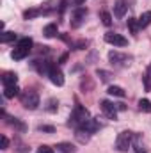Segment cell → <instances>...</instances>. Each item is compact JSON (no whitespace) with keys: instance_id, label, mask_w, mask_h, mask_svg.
Instances as JSON below:
<instances>
[{"instance_id":"obj_9","label":"cell","mask_w":151,"mask_h":153,"mask_svg":"<svg viewBox=\"0 0 151 153\" xmlns=\"http://www.w3.org/2000/svg\"><path fill=\"white\" fill-rule=\"evenodd\" d=\"M85 16H87V9H84V7H78L75 13H73V16H71V27H73V29H78V27L84 23Z\"/></svg>"},{"instance_id":"obj_25","label":"cell","mask_w":151,"mask_h":153,"mask_svg":"<svg viewBox=\"0 0 151 153\" xmlns=\"http://www.w3.org/2000/svg\"><path fill=\"white\" fill-rule=\"evenodd\" d=\"M36 153H55L53 152V148H50V146H46V144H43V146H39L38 152Z\"/></svg>"},{"instance_id":"obj_11","label":"cell","mask_w":151,"mask_h":153,"mask_svg":"<svg viewBox=\"0 0 151 153\" xmlns=\"http://www.w3.org/2000/svg\"><path fill=\"white\" fill-rule=\"evenodd\" d=\"M43 34H44L46 38H55V36H57V25H55V23H48V25L43 29Z\"/></svg>"},{"instance_id":"obj_14","label":"cell","mask_w":151,"mask_h":153,"mask_svg":"<svg viewBox=\"0 0 151 153\" xmlns=\"http://www.w3.org/2000/svg\"><path fill=\"white\" fill-rule=\"evenodd\" d=\"M16 82H18V76L14 73H5L2 76V84L4 85H16Z\"/></svg>"},{"instance_id":"obj_10","label":"cell","mask_w":151,"mask_h":153,"mask_svg":"<svg viewBox=\"0 0 151 153\" xmlns=\"http://www.w3.org/2000/svg\"><path fill=\"white\" fill-rule=\"evenodd\" d=\"M126 0H115V5H114V14L117 18H123L124 13H126Z\"/></svg>"},{"instance_id":"obj_27","label":"cell","mask_w":151,"mask_h":153,"mask_svg":"<svg viewBox=\"0 0 151 153\" xmlns=\"http://www.w3.org/2000/svg\"><path fill=\"white\" fill-rule=\"evenodd\" d=\"M7 146H9V139L5 135H2V150H7Z\"/></svg>"},{"instance_id":"obj_22","label":"cell","mask_w":151,"mask_h":153,"mask_svg":"<svg viewBox=\"0 0 151 153\" xmlns=\"http://www.w3.org/2000/svg\"><path fill=\"white\" fill-rule=\"evenodd\" d=\"M101 22H103V25H110L112 23V16H110V13H107V11H103L101 13Z\"/></svg>"},{"instance_id":"obj_24","label":"cell","mask_w":151,"mask_h":153,"mask_svg":"<svg viewBox=\"0 0 151 153\" xmlns=\"http://www.w3.org/2000/svg\"><path fill=\"white\" fill-rule=\"evenodd\" d=\"M38 14H39L38 9H29V11L23 13V18H25V20H30V18H34V16H38Z\"/></svg>"},{"instance_id":"obj_18","label":"cell","mask_w":151,"mask_h":153,"mask_svg":"<svg viewBox=\"0 0 151 153\" xmlns=\"http://www.w3.org/2000/svg\"><path fill=\"white\" fill-rule=\"evenodd\" d=\"M139 109H141L142 112H151V102L150 100H146V98L139 100Z\"/></svg>"},{"instance_id":"obj_4","label":"cell","mask_w":151,"mask_h":153,"mask_svg":"<svg viewBox=\"0 0 151 153\" xmlns=\"http://www.w3.org/2000/svg\"><path fill=\"white\" fill-rule=\"evenodd\" d=\"M132 139H133V134L132 132H128V130L121 132L117 135V139H115V148L119 152H128L132 148Z\"/></svg>"},{"instance_id":"obj_2","label":"cell","mask_w":151,"mask_h":153,"mask_svg":"<svg viewBox=\"0 0 151 153\" xmlns=\"http://www.w3.org/2000/svg\"><path fill=\"white\" fill-rule=\"evenodd\" d=\"M89 119H91L89 111H87L85 107H82V105H76L75 111H73V114H71V117H70V123L75 125L76 128H82Z\"/></svg>"},{"instance_id":"obj_15","label":"cell","mask_w":151,"mask_h":153,"mask_svg":"<svg viewBox=\"0 0 151 153\" xmlns=\"http://www.w3.org/2000/svg\"><path fill=\"white\" fill-rule=\"evenodd\" d=\"M150 23H151V11H146V13L141 14V18H139V25H141V29H144V27H148Z\"/></svg>"},{"instance_id":"obj_8","label":"cell","mask_w":151,"mask_h":153,"mask_svg":"<svg viewBox=\"0 0 151 153\" xmlns=\"http://www.w3.org/2000/svg\"><path fill=\"white\" fill-rule=\"evenodd\" d=\"M46 75L50 76V80H52V84H55V85H62L64 84V75H62V71L57 68V66H50V70H48V73Z\"/></svg>"},{"instance_id":"obj_13","label":"cell","mask_w":151,"mask_h":153,"mask_svg":"<svg viewBox=\"0 0 151 153\" xmlns=\"http://www.w3.org/2000/svg\"><path fill=\"white\" fill-rule=\"evenodd\" d=\"M107 93H109L110 96H117V98H124V94H126V93H124V89H123V87H119V85H110Z\"/></svg>"},{"instance_id":"obj_7","label":"cell","mask_w":151,"mask_h":153,"mask_svg":"<svg viewBox=\"0 0 151 153\" xmlns=\"http://www.w3.org/2000/svg\"><path fill=\"white\" fill-rule=\"evenodd\" d=\"M101 111H103V114L107 116L109 119H115L117 117V105L112 103V102H109V100H101Z\"/></svg>"},{"instance_id":"obj_19","label":"cell","mask_w":151,"mask_h":153,"mask_svg":"<svg viewBox=\"0 0 151 153\" xmlns=\"http://www.w3.org/2000/svg\"><path fill=\"white\" fill-rule=\"evenodd\" d=\"M144 87H146V91H151V64L144 73Z\"/></svg>"},{"instance_id":"obj_26","label":"cell","mask_w":151,"mask_h":153,"mask_svg":"<svg viewBox=\"0 0 151 153\" xmlns=\"http://www.w3.org/2000/svg\"><path fill=\"white\" fill-rule=\"evenodd\" d=\"M38 130H39V132H50V134H52V132H53V126H46V125H41Z\"/></svg>"},{"instance_id":"obj_21","label":"cell","mask_w":151,"mask_h":153,"mask_svg":"<svg viewBox=\"0 0 151 153\" xmlns=\"http://www.w3.org/2000/svg\"><path fill=\"white\" fill-rule=\"evenodd\" d=\"M14 39H16V34L14 32H4L0 36V41L2 43H9V41H14Z\"/></svg>"},{"instance_id":"obj_3","label":"cell","mask_w":151,"mask_h":153,"mask_svg":"<svg viewBox=\"0 0 151 153\" xmlns=\"http://www.w3.org/2000/svg\"><path fill=\"white\" fill-rule=\"evenodd\" d=\"M21 105L25 107V109H29V111H34V109H38L39 105V96L36 91H32V89H29V91H25L23 94H21Z\"/></svg>"},{"instance_id":"obj_12","label":"cell","mask_w":151,"mask_h":153,"mask_svg":"<svg viewBox=\"0 0 151 153\" xmlns=\"http://www.w3.org/2000/svg\"><path fill=\"white\" fill-rule=\"evenodd\" d=\"M18 85H4V96L5 98H14L18 94Z\"/></svg>"},{"instance_id":"obj_29","label":"cell","mask_w":151,"mask_h":153,"mask_svg":"<svg viewBox=\"0 0 151 153\" xmlns=\"http://www.w3.org/2000/svg\"><path fill=\"white\" fill-rule=\"evenodd\" d=\"M76 2H84V0H76Z\"/></svg>"},{"instance_id":"obj_23","label":"cell","mask_w":151,"mask_h":153,"mask_svg":"<svg viewBox=\"0 0 151 153\" xmlns=\"http://www.w3.org/2000/svg\"><path fill=\"white\" fill-rule=\"evenodd\" d=\"M57 107H59V102L57 100H48V107H46V111H50V112H55L57 111Z\"/></svg>"},{"instance_id":"obj_17","label":"cell","mask_w":151,"mask_h":153,"mask_svg":"<svg viewBox=\"0 0 151 153\" xmlns=\"http://www.w3.org/2000/svg\"><path fill=\"white\" fill-rule=\"evenodd\" d=\"M128 29H130V32H132V34H137V32H139V29H141L139 20H137V18H128Z\"/></svg>"},{"instance_id":"obj_20","label":"cell","mask_w":151,"mask_h":153,"mask_svg":"<svg viewBox=\"0 0 151 153\" xmlns=\"http://www.w3.org/2000/svg\"><path fill=\"white\" fill-rule=\"evenodd\" d=\"M96 75L100 76V80H101V82H109V80L112 78L110 71H105V70H96Z\"/></svg>"},{"instance_id":"obj_6","label":"cell","mask_w":151,"mask_h":153,"mask_svg":"<svg viewBox=\"0 0 151 153\" xmlns=\"http://www.w3.org/2000/svg\"><path fill=\"white\" fill-rule=\"evenodd\" d=\"M105 41L114 45V46H126L128 45V39L124 36H121V34H117V32H107L105 34Z\"/></svg>"},{"instance_id":"obj_28","label":"cell","mask_w":151,"mask_h":153,"mask_svg":"<svg viewBox=\"0 0 151 153\" xmlns=\"http://www.w3.org/2000/svg\"><path fill=\"white\" fill-rule=\"evenodd\" d=\"M135 153H146V150H142V146H139V148H137V152Z\"/></svg>"},{"instance_id":"obj_16","label":"cell","mask_w":151,"mask_h":153,"mask_svg":"<svg viewBox=\"0 0 151 153\" xmlns=\"http://www.w3.org/2000/svg\"><path fill=\"white\" fill-rule=\"evenodd\" d=\"M57 150L61 153H75V146L71 143H61L57 144Z\"/></svg>"},{"instance_id":"obj_5","label":"cell","mask_w":151,"mask_h":153,"mask_svg":"<svg viewBox=\"0 0 151 153\" xmlns=\"http://www.w3.org/2000/svg\"><path fill=\"white\" fill-rule=\"evenodd\" d=\"M109 59H110V62L115 64V66H128L130 61H132L130 55H126V53H119V52H110V53H109Z\"/></svg>"},{"instance_id":"obj_1","label":"cell","mask_w":151,"mask_h":153,"mask_svg":"<svg viewBox=\"0 0 151 153\" xmlns=\"http://www.w3.org/2000/svg\"><path fill=\"white\" fill-rule=\"evenodd\" d=\"M30 48H32V39H30V38L20 39V41H18V45H16V48L13 50L11 57H13L14 61H21V59H25V57L29 55Z\"/></svg>"}]
</instances>
